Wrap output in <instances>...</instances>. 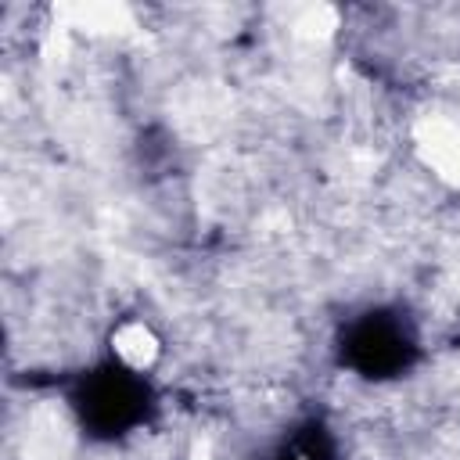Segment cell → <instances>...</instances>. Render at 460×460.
Returning <instances> with one entry per match:
<instances>
[{
    "label": "cell",
    "mask_w": 460,
    "mask_h": 460,
    "mask_svg": "<svg viewBox=\"0 0 460 460\" xmlns=\"http://www.w3.org/2000/svg\"><path fill=\"white\" fill-rule=\"evenodd\" d=\"M190 460H208V442H194V449H190Z\"/></svg>",
    "instance_id": "cell-3"
},
{
    "label": "cell",
    "mask_w": 460,
    "mask_h": 460,
    "mask_svg": "<svg viewBox=\"0 0 460 460\" xmlns=\"http://www.w3.org/2000/svg\"><path fill=\"white\" fill-rule=\"evenodd\" d=\"M111 352L129 367V370H147L155 367L158 352H162V341L158 334L140 323V320H129V323H119L115 334H111Z\"/></svg>",
    "instance_id": "cell-2"
},
{
    "label": "cell",
    "mask_w": 460,
    "mask_h": 460,
    "mask_svg": "<svg viewBox=\"0 0 460 460\" xmlns=\"http://www.w3.org/2000/svg\"><path fill=\"white\" fill-rule=\"evenodd\" d=\"M417 158L449 187H460V122L449 115H424L413 126Z\"/></svg>",
    "instance_id": "cell-1"
}]
</instances>
